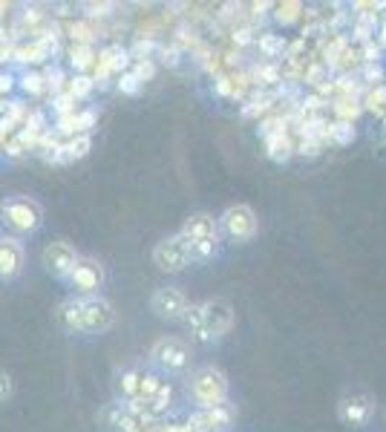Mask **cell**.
<instances>
[{
    "label": "cell",
    "mask_w": 386,
    "mask_h": 432,
    "mask_svg": "<svg viewBox=\"0 0 386 432\" xmlns=\"http://www.w3.org/2000/svg\"><path fill=\"white\" fill-rule=\"evenodd\" d=\"M191 392L199 409H216L228 401V378L213 366H202L191 378Z\"/></svg>",
    "instance_id": "277c9868"
},
{
    "label": "cell",
    "mask_w": 386,
    "mask_h": 432,
    "mask_svg": "<svg viewBox=\"0 0 386 432\" xmlns=\"http://www.w3.org/2000/svg\"><path fill=\"white\" fill-rule=\"evenodd\" d=\"M300 153H303V156H318L320 150H318L315 141H303V144H300Z\"/></svg>",
    "instance_id": "83f0119b"
},
{
    "label": "cell",
    "mask_w": 386,
    "mask_h": 432,
    "mask_svg": "<svg viewBox=\"0 0 386 432\" xmlns=\"http://www.w3.org/2000/svg\"><path fill=\"white\" fill-rule=\"evenodd\" d=\"M124 412H127V409H121V403H113V406H107V409L101 412V418L107 421V426H121Z\"/></svg>",
    "instance_id": "7402d4cb"
},
{
    "label": "cell",
    "mask_w": 386,
    "mask_h": 432,
    "mask_svg": "<svg viewBox=\"0 0 386 432\" xmlns=\"http://www.w3.org/2000/svg\"><path fill=\"white\" fill-rule=\"evenodd\" d=\"M191 259H193V254H191L188 242L182 240V234L168 237V240H162L156 248H153V262H156L162 271H168V274H176L182 268H188Z\"/></svg>",
    "instance_id": "52a82bcc"
},
{
    "label": "cell",
    "mask_w": 386,
    "mask_h": 432,
    "mask_svg": "<svg viewBox=\"0 0 386 432\" xmlns=\"http://www.w3.org/2000/svg\"><path fill=\"white\" fill-rule=\"evenodd\" d=\"M150 76H153V66H150V63H141L138 72H136V78H150Z\"/></svg>",
    "instance_id": "4dcf8cb0"
},
{
    "label": "cell",
    "mask_w": 386,
    "mask_h": 432,
    "mask_svg": "<svg viewBox=\"0 0 386 432\" xmlns=\"http://www.w3.org/2000/svg\"><path fill=\"white\" fill-rule=\"evenodd\" d=\"M87 150H90V138H87V135H78L75 141H69V144H66V156H75V159L84 156Z\"/></svg>",
    "instance_id": "44dd1931"
},
{
    "label": "cell",
    "mask_w": 386,
    "mask_h": 432,
    "mask_svg": "<svg viewBox=\"0 0 386 432\" xmlns=\"http://www.w3.org/2000/svg\"><path fill=\"white\" fill-rule=\"evenodd\" d=\"M156 432H191L188 423H159Z\"/></svg>",
    "instance_id": "4316f807"
},
{
    "label": "cell",
    "mask_w": 386,
    "mask_h": 432,
    "mask_svg": "<svg viewBox=\"0 0 386 432\" xmlns=\"http://www.w3.org/2000/svg\"><path fill=\"white\" fill-rule=\"evenodd\" d=\"M185 323L196 340L210 343L230 331V326H234V309H230L228 300H205L185 312Z\"/></svg>",
    "instance_id": "6da1fadb"
},
{
    "label": "cell",
    "mask_w": 386,
    "mask_h": 432,
    "mask_svg": "<svg viewBox=\"0 0 386 432\" xmlns=\"http://www.w3.org/2000/svg\"><path fill=\"white\" fill-rule=\"evenodd\" d=\"M228 240H234V242H248L254 240L257 234V213L248 207V205H230L225 213H222V220L216 222Z\"/></svg>",
    "instance_id": "5b68a950"
},
{
    "label": "cell",
    "mask_w": 386,
    "mask_h": 432,
    "mask_svg": "<svg viewBox=\"0 0 386 432\" xmlns=\"http://www.w3.org/2000/svg\"><path fill=\"white\" fill-rule=\"evenodd\" d=\"M366 61H377V49H372V46H366Z\"/></svg>",
    "instance_id": "e575fe53"
},
{
    "label": "cell",
    "mask_w": 386,
    "mask_h": 432,
    "mask_svg": "<svg viewBox=\"0 0 386 432\" xmlns=\"http://www.w3.org/2000/svg\"><path fill=\"white\" fill-rule=\"evenodd\" d=\"M69 279H72V288H75V292L90 294V292H96V288L101 285V268H98L96 262H78V265L72 268Z\"/></svg>",
    "instance_id": "4fadbf2b"
},
{
    "label": "cell",
    "mask_w": 386,
    "mask_h": 432,
    "mask_svg": "<svg viewBox=\"0 0 386 432\" xmlns=\"http://www.w3.org/2000/svg\"><path fill=\"white\" fill-rule=\"evenodd\" d=\"M156 426H159V421L147 412H124L118 429L121 432H156Z\"/></svg>",
    "instance_id": "9a60e30c"
},
{
    "label": "cell",
    "mask_w": 386,
    "mask_h": 432,
    "mask_svg": "<svg viewBox=\"0 0 386 432\" xmlns=\"http://www.w3.org/2000/svg\"><path fill=\"white\" fill-rule=\"evenodd\" d=\"M182 240L188 242L193 259H208L219 245V225L208 213H193L182 228Z\"/></svg>",
    "instance_id": "3957f363"
},
{
    "label": "cell",
    "mask_w": 386,
    "mask_h": 432,
    "mask_svg": "<svg viewBox=\"0 0 386 432\" xmlns=\"http://www.w3.org/2000/svg\"><path fill=\"white\" fill-rule=\"evenodd\" d=\"M150 309H153V314L162 317V320H179V317H185V312L191 309V303H188V294L182 292V288L165 285V288H159V292L150 297Z\"/></svg>",
    "instance_id": "9c48e42d"
},
{
    "label": "cell",
    "mask_w": 386,
    "mask_h": 432,
    "mask_svg": "<svg viewBox=\"0 0 386 432\" xmlns=\"http://www.w3.org/2000/svg\"><path fill=\"white\" fill-rule=\"evenodd\" d=\"M90 90H93V81L87 76H78V78L72 81V96H87Z\"/></svg>",
    "instance_id": "603a6c76"
},
{
    "label": "cell",
    "mask_w": 386,
    "mask_h": 432,
    "mask_svg": "<svg viewBox=\"0 0 386 432\" xmlns=\"http://www.w3.org/2000/svg\"><path fill=\"white\" fill-rule=\"evenodd\" d=\"M138 384H141V372H124L118 381V389L127 398H138Z\"/></svg>",
    "instance_id": "ac0fdd59"
},
{
    "label": "cell",
    "mask_w": 386,
    "mask_h": 432,
    "mask_svg": "<svg viewBox=\"0 0 386 432\" xmlns=\"http://www.w3.org/2000/svg\"><path fill=\"white\" fill-rule=\"evenodd\" d=\"M150 357H153V364L168 369V372H182L191 364V346L179 337H162L156 346H153Z\"/></svg>",
    "instance_id": "ba28073f"
},
{
    "label": "cell",
    "mask_w": 386,
    "mask_h": 432,
    "mask_svg": "<svg viewBox=\"0 0 386 432\" xmlns=\"http://www.w3.org/2000/svg\"><path fill=\"white\" fill-rule=\"evenodd\" d=\"M9 389H12V384H9V378H6V375H0V401H4V398L9 395Z\"/></svg>",
    "instance_id": "f546056e"
},
{
    "label": "cell",
    "mask_w": 386,
    "mask_h": 432,
    "mask_svg": "<svg viewBox=\"0 0 386 432\" xmlns=\"http://www.w3.org/2000/svg\"><path fill=\"white\" fill-rule=\"evenodd\" d=\"M38 81H41V78H35V76H32V78H26V90H38V87H41Z\"/></svg>",
    "instance_id": "836d02e7"
},
{
    "label": "cell",
    "mask_w": 386,
    "mask_h": 432,
    "mask_svg": "<svg viewBox=\"0 0 386 432\" xmlns=\"http://www.w3.org/2000/svg\"><path fill=\"white\" fill-rule=\"evenodd\" d=\"M280 12H277V18L283 21V24H291L294 18H297V9H300V4H285V6H277Z\"/></svg>",
    "instance_id": "cb8c5ba5"
},
{
    "label": "cell",
    "mask_w": 386,
    "mask_h": 432,
    "mask_svg": "<svg viewBox=\"0 0 386 432\" xmlns=\"http://www.w3.org/2000/svg\"><path fill=\"white\" fill-rule=\"evenodd\" d=\"M165 63H171V66H173V63H176V52H173V49H171V52H168V49H165Z\"/></svg>",
    "instance_id": "d6a6232c"
},
{
    "label": "cell",
    "mask_w": 386,
    "mask_h": 432,
    "mask_svg": "<svg viewBox=\"0 0 386 432\" xmlns=\"http://www.w3.org/2000/svg\"><path fill=\"white\" fill-rule=\"evenodd\" d=\"M234 41L243 46V43H251V29H237L234 32Z\"/></svg>",
    "instance_id": "f1b7e54d"
},
{
    "label": "cell",
    "mask_w": 386,
    "mask_h": 432,
    "mask_svg": "<svg viewBox=\"0 0 386 432\" xmlns=\"http://www.w3.org/2000/svg\"><path fill=\"white\" fill-rule=\"evenodd\" d=\"M268 156H271L274 162H285V159L291 156V144H288V138H285L283 133H277V135L268 138Z\"/></svg>",
    "instance_id": "2e32d148"
},
{
    "label": "cell",
    "mask_w": 386,
    "mask_h": 432,
    "mask_svg": "<svg viewBox=\"0 0 386 432\" xmlns=\"http://www.w3.org/2000/svg\"><path fill=\"white\" fill-rule=\"evenodd\" d=\"M372 412H375V398L366 392V389H349L340 403H337V415L346 426L352 429H360L372 421Z\"/></svg>",
    "instance_id": "8992f818"
},
{
    "label": "cell",
    "mask_w": 386,
    "mask_h": 432,
    "mask_svg": "<svg viewBox=\"0 0 386 432\" xmlns=\"http://www.w3.org/2000/svg\"><path fill=\"white\" fill-rule=\"evenodd\" d=\"M58 317L66 329L75 331H107L116 320V312L104 297H87V300H66Z\"/></svg>",
    "instance_id": "7a4b0ae2"
},
{
    "label": "cell",
    "mask_w": 386,
    "mask_h": 432,
    "mask_svg": "<svg viewBox=\"0 0 386 432\" xmlns=\"http://www.w3.org/2000/svg\"><path fill=\"white\" fill-rule=\"evenodd\" d=\"M72 63H78V66H87V63H90V49H87V46H78V49H72Z\"/></svg>",
    "instance_id": "484cf974"
},
{
    "label": "cell",
    "mask_w": 386,
    "mask_h": 432,
    "mask_svg": "<svg viewBox=\"0 0 386 432\" xmlns=\"http://www.w3.org/2000/svg\"><path fill=\"white\" fill-rule=\"evenodd\" d=\"M260 49H263L268 58H274V55L283 52V38H277V35H263V38H260Z\"/></svg>",
    "instance_id": "ffe728a7"
},
{
    "label": "cell",
    "mask_w": 386,
    "mask_h": 432,
    "mask_svg": "<svg viewBox=\"0 0 386 432\" xmlns=\"http://www.w3.org/2000/svg\"><path fill=\"white\" fill-rule=\"evenodd\" d=\"M277 76H280L277 66H265V69H263V78H268V81H277Z\"/></svg>",
    "instance_id": "1f68e13d"
},
{
    "label": "cell",
    "mask_w": 386,
    "mask_h": 432,
    "mask_svg": "<svg viewBox=\"0 0 386 432\" xmlns=\"http://www.w3.org/2000/svg\"><path fill=\"white\" fill-rule=\"evenodd\" d=\"M44 262H46V268L52 274L66 277V274H72L75 265H78V251H75L69 242H52L44 251Z\"/></svg>",
    "instance_id": "30bf717a"
},
{
    "label": "cell",
    "mask_w": 386,
    "mask_h": 432,
    "mask_svg": "<svg viewBox=\"0 0 386 432\" xmlns=\"http://www.w3.org/2000/svg\"><path fill=\"white\" fill-rule=\"evenodd\" d=\"M165 381H159V375H141V384H138V398L141 401H150L153 395H156L162 389Z\"/></svg>",
    "instance_id": "e0dca14e"
},
{
    "label": "cell",
    "mask_w": 386,
    "mask_h": 432,
    "mask_svg": "<svg viewBox=\"0 0 386 432\" xmlns=\"http://www.w3.org/2000/svg\"><path fill=\"white\" fill-rule=\"evenodd\" d=\"M329 135H332L337 144H349V141L355 138V127H352L349 121H337V124L329 127Z\"/></svg>",
    "instance_id": "d6986e66"
},
{
    "label": "cell",
    "mask_w": 386,
    "mask_h": 432,
    "mask_svg": "<svg viewBox=\"0 0 386 432\" xmlns=\"http://www.w3.org/2000/svg\"><path fill=\"white\" fill-rule=\"evenodd\" d=\"M24 265V251L15 240H0V277H15Z\"/></svg>",
    "instance_id": "5bb4252c"
},
{
    "label": "cell",
    "mask_w": 386,
    "mask_h": 432,
    "mask_svg": "<svg viewBox=\"0 0 386 432\" xmlns=\"http://www.w3.org/2000/svg\"><path fill=\"white\" fill-rule=\"evenodd\" d=\"M4 213H6L9 225L18 231H32L38 225V207L29 199H9L4 205Z\"/></svg>",
    "instance_id": "8fae6325"
},
{
    "label": "cell",
    "mask_w": 386,
    "mask_h": 432,
    "mask_svg": "<svg viewBox=\"0 0 386 432\" xmlns=\"http://www.w3.org/2000/svg\"><path fill=\"white\" fill-rule=\"evenodd\" d=\"M118 87H121L124 93H136V90H138V78H136V72H130V76H121Z\"/></svg>",
    "instance_id": "d4e9b609"
},
{
    "label": "cell",
    "mask_w": 386,
    "mask_h": 432,
    "mask_svg": "<svg viewBox=\"0 0 386 432\" xmlns=\"http://www.w3.org/2000/svg\"><path fill=\"white\" fill-rule=\"evenodd\" d=\"M380 41H383V46H386V26H383V38H380Z\"/></svg>",
    "instance_id": "d590c367"
},
{
    "label": "cell",
    "mask_w": 386,
    "mask_h": 432,
    "mask_svg": "<svg viewBox=\"0 0 386 432\" xmlns=\"http://www.w3.org/2000/svg\"><path fill=\"white\" fill-rule=\"evenodd\" d=\"M230 423V415L225 406H216V409H199L196 415H191L188 421V429L191 432H219Z\"/></svg>",
    "instance_id": "7c38bea8"
}]
</instances>
